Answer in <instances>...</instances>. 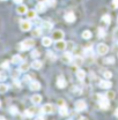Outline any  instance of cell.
Returning a JSON list of instances; mask_svg holds the SVG:
<instances>
[{
  "label": "cell",
  "mask_w": 118,
  "mask_h": 120,
  "mask_svg": "<svg viewBox=\"0 0 118 120\" xmlns=\"http://www.w3.org/2000/svg\"><path fill=\"white\" fill-rule=\"evenodd\" d=\"M32 46H35V41L31 39V38H28L26 41H23L22 43L19 44V50L20 51H27V50H30Z\"/></svg>",
  "instance_id": "obj_1"
},
{
  "label": "cell",
  "mask_w": 118,
  "mask_h": 120,
  "mask_svg": "<svg viewBox=\"0 0 118 120\" xmlns=\"http://www.w3.org/2000/svg\"><path fill=\"white\" fill-rule=\"evenodd\" d=\"M20 28L22 31H29L31 29V22L28 20H23L20 22Z\"/></svg>",
  "instance_id": "obj_2"
},
{
  "label": "cell",
  "mask_w": 118,
  "mask_h": 120,
  "mask_svg": "<svg viewBox=\"0 0 118 120\" xmlns=\"http://www.w3.org/2000/svg\"><path fill=\"white\" fill-rule=\"evenodd\" d=\"M61 61L65 62V64H72L73 61V57L70 52H65L63 56H61Z\"/></svg>",
  "instance_id": "obj_3"
},
{
  "label": "cell",
  "mask_w": 118,
  "mask_h": 120,
  "mask_svg": "<svg viewBox=\"0 0 118 120\" xmlns=\"http://www.w3.org/2000/svg\"><path fill=\"white\" fill-rule=\"evenodd\" d=\"M87 109V104L85 101H76L75 102V110L76 111H85Z\"/></svg>",
  "instance_id": "obj_4"
},
{
  "label": "cell",
  "mask_w": 118,
  "mask_h": 120,
  "mask_svg": "<svg viewBox=\"0 0 118 120\" xmlns=\"http://www.w3.org/2000/svg\"><path fill=\"white\" fill-rule=\"evenodd\" d=\"M108 51H109V47L106 46L105 44H98L97 45V52L101 54V56H104V54H106L108 53Z\"/></svg>",
  "instance_id": "obj_5"
},
{
  "label": "cell",
  "mask_w": 118,
  "mask_h": 120,
  "mask_svg": "<svg viewBox=\"0 0 118 120\" xmlns=\"http://www.w3.org/2000/svg\"><path fill=\"white\" fill-rule=\"evenodd\" d=\"M27 12H28V8H27V6L23 5V4H20V5L17 6V8H16V13L20 15L27 14Z\"/></svg>",
  "instance_id": "obj_6"
},
{
  "label": "cell",
  "mask_w": 118,
  "mask_h": 120,
  "mask_svg": "<svg viewBox=\"0 0 118 120\" xmlns=\"http://www.w3.org/2000/svg\"><path fill=\"white\" fill-rule=\"evenodd\" d=\"M98 104H100V107H101V109L106 110V109L110 106V102H109V99H108L106 97H104L101 101H98Z\"/></svg>",
  "instance_id": "obj_7"
},
{
  "label": "cell",
  "mask_w": 118,
  "mask_h": 120,
  "mask_svg": "<svg viewBox=\"0 0 118 120\" xmlns=\"http://www.w3.org/2000/svg\"><path fill=\"white\" fill-rule=\"evenodd\" d=\"M42 111H43L44 113L50 114V113H52V112L55 111V107H53V105H51V104H44L42 106Z\"/></svg>",
  "instance_id": "obj_8"
},
{
  "label": "cell",
  "mask_w": 118,
  "mask_h": 120,
  "mask_svg": "<svg viewBox=\"0 0 118 120\" xmlns=\"http://www.w3.org/2000/svg\"><path fill=\"white\" fill-rule=\"evenodd\" d=\"M29 88L32 91H37V90L41 89V83L38 81H31L29 83Z\"/></svg>",
  "instance_id": "obj_9"
},
{
  "label": "cell",
  "mask_w": 118,
  "mask_h": 120,
  "mask_svg": "<svg viewBox=\"0 0 118 120\" xmlns=\"http://www.w3.org/2000/svg\"><path fill=\"white\" fill-rule=\"evenodd\" d=\"M98 86H100V88H102V89H110L111 86H112V83H111L109 80H103V81H101V82L98 83Z\"/></svg>",
  "instance_id": "obj_10"
},
{
  "label": "cell",
  "mask_w": 118,
  "mask_h": 120,
  "mask_svg": "<svg viewBox=\"0 0 118 120\" xmlns=\"http://www.w3.org/2000/svg\"><path fill=\"white\" fill-rule=\"evenodd\" d=\"M52 37H53V39H56V41H60V39H63V37H64V32H63L61 30H55L53 34H52Z\"/></svg>",
  "instance_id": "obj_11"
},
{
  "label": "cell",
  "mask_w": 118,
  "mask_h": 120,
  "mask_svg": "<svg viewBox=\"0 0 118 120\" xmlns=\"http://www.w3.org/2000/svg\"><path fill=\"white\" fill-rule=\"evenodd\" d=\"M64 19H65L66 22H70V23H71V22H74V21H75V15H74V13H72V12H68V13L65 14Z\"/></svg>",
  "instance_id": "obj_12"
},
{
  "label": "cell",
  "mask_w": 118,
  "mask_h": 120,
  "mask_svg": "<svg viewBox=\"0 0 118 120\" xmlns=\"http://www.w3.org/2000/svg\"><path fill=\"white\" fill-rule=\"evenodd\" d=\"M45 11H46V5H45L44 2H38V4L36 5V12H38V13H44Z\"/></svg>",
  "instance_id": "obj_13"
},
{
  "label": "cell",
  "mask_w": 118,
  "mask_h": 120,
  "mask_svg": "<svg viewBox=\"0 0 118 120\" xmlns=\"http://www.w3.org/2000/svg\"><path fill=\"white\" fill-rule=\"evenodd\" d=\"M56 49H57L58 51H63V50H65V49H66V42H64L63 39L57 41V43H56Z\"/></svg>",
  "instance_id": "obj_14"
},
{
  "label": "cell",
  "mask_w": 118,
  "mask_h": 120,
  "mask_svg": "<svg viewBox=\"0 0 118 120\" xmlns=\"http://www.w3.org/2000/svg\"><path fill=\"white\" fill-rule=\"evenodd\" d=\"M31 102H32L34 104H39V103L42 102V96L38 95V94L32 95V96H31Z\"/></svg>",
  "instance_id": "obj_15"
},
{
  "label": "cell",
  "mask_w": 118,
  "mask_h": 120,
  "mask_svg": "<svg viewBox=\"0 0 118 120\" xmlns=\"http://www.w3.org/2000/svg\"><path fill=\"white\" fill-rule=\"evenodd\" d=\"M57 87L60 88V89L66 87V81H65V79L63 76H59L58 77V80H57Z\"/></svg>",
  "instance_id": "obj_16"
},
{
  "label": "cell",
  "mask_w": 118,
  "mask_h": 120,
  "mask_svg": "<svg viewBox=\"0 0 118 120\" xmlns=\"http://www.w3.org/2000/svg\"><path fill=\"white\" fill-rule=\"evenodd\" d=\"M37 112V110L35 109V107H30V109H28L26 112H24V116L26 117H29V118H31V117H34V114Z\"/></svg>",
  "instance_id": "obj_17"
},
{
  "label": "cell",
  "mask_w": 118,
  "mask_h": 120,
  "mask_svg": "<svg viewBox=\"0 0 118 120\" xmlns=\"http://www.w3.org/2000/svg\"><path fill=\"white\" fill-rule=\"evenodd\" d=\"M42 66H43V62H42L41 60H35V61L31 64V67H32L34 69H41Z\"/></svg>",
  "instance_id": "obj_18"
},
{
  "label": "cell",
  "mask_w": 118,
  "mask_h": 120,
  "mask_svg": "<svg viewBox=\"0 0 118 120\" xmlns=\"http://www.w3.org/2000/svg\"><path fill=\"white\" fill-rule=\"evenodd\" d=\"M30 68V65L28 62H22L20 65V72H28Z\"/></svg>",
  "instance_id": "obj_19"
},
{
  "label": "cell",
  "mask_w": 118,
  "mask_h": 120,
  "mask_svg": "<svg viewBox=\"0 0 118 120\" xmlns=\"http://www.w3.org/2000/svg\"><path fill=\"white\" fill-rule=\"evenodd\" d=\"M76 77H78L80 81H83V80H85V77H86V73H85V71L79 69V71L76 72Z\"/></svg>",
  "instance_id": "obj_20"
},
{
  "label": "cell",
  "mask_w": 118,
  "mask_h": 120,
  "mask_svg": "<svg viewBox=\"0 0 118 120\" xmlns=\"http://www.w3.org/2000/svg\"><path fill=\"white\" fill-rule=\"evenodd\" d=\"M42 44L44 45V46H51V44H52V39L50 38V37H44L43 39H42Z\"/></svg>",
  "instance_id": "obj_21"
},
{
  "label": "cell",
  "mask_w": 118,
  "mask_h": 120,
  "mask_svg": "<svg viewBox=\"0 0 118 120\" xmlns=\"http://www.w3.org/2000/svg\"><path fill=\"white\" fill-rule=\"evenodd\" d=\"M59 113H60V116H63V117H66V116L68 114V111H67L66 106H61V107L59 109Z\"/></svg>",
  "instance_id": "obj_22"
},
{
  "label": "cell",
  "mask_w": 118,
  "mask_h": 120,
  "mask_svg": "<svg viewBox=\"0 0 118 120\" xmlns=\"http://www.w3.org/2000/svg\"><path fill=\"white\" fill-rule=\"evenodd\" d=\"M74 64V66H80L82 62H83V59L81 58V57H76L75 59H73V61H72Z\"/></svg>",
  "instance_id": "obj_23"
},
{
  "label": "cell",
  "mask_w": 118,
  "mask_h": 120,
  "mask_svg": "<svg viewBox=\"0 0 118 120\" xmlns=\"http://www.w3.org/2000/svg\"><path fill=\"white\" fill-rule=\"evenodd\" d=\"M102 21H103L104 23H106V24H110V22H111V17H110V15L105 14L102 16Z\"/></svg>",
  "instance_id": "obj_24"
},
{
  "label": "cell",
  "mask_w": 118,
  "mask_h": 120,
  "mask_svg": "<svg viewBox=\"0 0 118 120\" xmlns=\"http://www.w3.org/2000/svg\"><path fill=\"white\" fill-rule=\"evenodd\" d=\"M21 61H22L21 56H14V57L12 58V62H13V64H21Z\"/></svg>",
  "instance_id": "obj_25"
},
{
  "label": "cell",
  "mask_w": 118,
  "mask_h": 120,
  "mask_svg": "<svg viewBox=\"0 0 118 120\" xmlns=\"http://www.w3.org/2000/svg\"><path fill=\"white\" fill-rule=\"evenodd\" d=\"M7 90H8V86L7 84H5V83L0 84V94H5V92H7Z\"/></svg>",
  "instance_id": "obj_26"
},
{
  "label": "cell",
  "mask_w": 118,
  "mask_h": 120,
  "mask_svg": "<svg viewBox=\"0 0 118 120\" xmlns=\"http://www.w3.org/2000/svg\"><path fill=\"white\" fill-rule=\"evenodd\" d=\"M41 34H42L41 28H35V30L32 31V36H34V37H39V36H41Z\"/></svg>",
  "instance_id": "obj_27"
},
{
  "label": "cell",
  "mask_w": 118,
  "mask_h": 120,
  "mask_svg": "<svg viewBox=\"0 0 118 120\" xmlns=\"http://www.w3.org/2000/svg\"><path fill=\"white\" fill-rule=\"evenodd\" d=\"M82 37H83L85 39H89V38L91 37V32H90L89 30H85V31L82 32Z\"/></svg>",
  "instance_id": "obj_28"
},
{
  "label": "cell",
  "mask_w": 118,
  "mask_h": 120,
  "mask_svg": "<svg viewBox=\"0 0 118 120\" xmlns=\"http://www.w3.org/2000/svg\"><path fill=\"white\" fill-rule=\"evenodd\" d=\"M17 112H19V110H17L16 106H11V107H9V113H11V114L15 116V114H17Z\"/></svg>",
  "instance_id": "obj_29"
},
{
  "label": "cell",
  "mask_w": 118,
  "mask_h": 120,
  "mask_svg": "<svg viewBox=\"0 0 118 120\" xmlns=\"http://www.w3.org/2000/svg\"><path fill=\"white\" fill-rule=\"evenodd\" d=\"M27 15H28V19H36V12L35 11H30V12H27Z\"/></svg>",
  "instance_id": "obj_30"
},
{
  "label": "cell",
  "mask_w": 118,
  "mask_h": 120,
  "mask_svg": "<svg viewBox=\"0 0 118 120\" xmlns=\"http://www.w3.org/2000/svg\"><path fill=\"white\" fill-rule=\"evenodd\" d=\"M31 57L35 59V58H38L39 57V51L38 50H32L31 51Z\"/></svg>",
  "instance_id": "obj_31"
},
{
  "label": "cell",
  "mask_w": 118,
  "mask_h": 120,
  "mask_svg": "<svg viewBox=\"0 0 118 120\" xmlns=\"http://www.w3.org/2000/svg\"><path fill=\"white\" fill-rule=\"evenodd\" d=\"M46 54H47V57L50 58V60H53V61H55V60L57 59V57L55 56V53H53V52H51V51H47V53H46Z\"/></svg>",
  "instance_id": "obj_32"
},
{
  "label": "cell",
  "mask_w": 118,
  "mask_h": 120,
  "mask_svg": "<svg viewBox=\"0 0 118 120\" xmlns=\"http://www.w3.org/2000/svg\"><path fill=\"white\" fill-rule=\"evenodd\" d=\"M97 34H98V37L103 38L104 36H105V30H104L103 28H100V29L97 30Z\"/></svg>",
  "instance_id": "obj_33"
},
{
  "label": "cell",
  "mask_w": 118,
  "mask_h": 120,
  "mask_svg": "<svg viewBox=\"0 0 118 120\" xmlns=\"http://www.w3.org/2000/svg\"><path fill=\"white\" fill-rule=\"evenodd\" d=\"M45 4L50 7H53V6H56V0H45Z\"/></svg>",
  "instance_id": "obj_34"
},
{
  "label": "cell",
  "mask_w": 118,
  "mask_h": 120,
  "mask_svg": "<svg viewBox=\"0 0 118 120\" xmlns=\"http://www.w3.org/2000/svg\"><path fill=\"white\" fill-rule=\"evenodd\" d=\"M104 61H105V64H110V65H112V64L115 62V58H114V57H109V58H106Z\"/></svg>",
  "instance_id": "obj_35"
},
{
  "label": "cell",
  "mask_w": 118,
  "mask_h": 120,
  "mask_svg": "<svg viewBox=\"0 0 118 120\" xmlns=\"http://www.w3.org/2000/svg\"><path fill=\"white\" fill-rule=\"evenodd\" d=\"M43 27L44 28H46V29H50V28H52V23L51 22H43Z\"/></svg>",
  "instance_id": "obj_36"
},
{
  "label": "cell",
  "mask_w": 118,
  "mask_h": 120,
  "mask_svg": "<svg viewBox=\"0 0 118 120\" xmlns=\"http://www.w3.org/2000/svg\"><path fill=\"white\" fill-rule=\"evenodd\" d=\"M105 97H106L108 99H112V98L115 97V94H114L112 91H110V92H108V94L105 95Z\"/></svg>",
  "instance_id": "obj_37"
},
{
  "label": "cell",
  "mask_w": 118,
  "mask_h": 120,
  "mask_svg": "<svg viewBox=\"0 0 118 120\" xmlns=\"http://www.w3.org/2000/svg\"><path fill=\"white\" fill-rule=\"evenodd\" d=\"M111 76H112V73H111V72H104V77H105L106 80L111 79Z\"/></svg>",
  "instance_id": "obj_38"
},
{
  "label": "cell",
  "mask_w": 118,
  "mask_h": 120,
  "mask_svg": "<svg viewBox=\"0 0 118 120\" xmlns=\"http://www.w3.org/2000/svg\"><path fill=\"white\" fill-rule=\"evenodd\" d=\"M6 77H7V75L5 74V73H2V72H0V82L5 81V80H6Z\"/></svg>",
  "instance_id": "obj_39"
},
{
  "label": "cell",
  "mask_w": 118,
  "mask_h": 120,
  "mask_svg": "<svg viewBox=\"0 0 118 120\" xmlns=\"http://www.w3.org/2000/svg\"><path fill=\"white\" fill-rule=\"evenodd\" d=\"M8 67H9V62L8 61H4L1 64V68H8Z\"/></svg>",
  "instance_id": "obj_40"
},
{
  "label": "cell",
  "mask_w": 118,
  "mask_h": 120,
  "mask_svg": "<svg viewBox=\"0 0 118 120\" xmlns=\"http://www.w3.org/2000/svg\"><path fill=\"white\" fill-rule=\"evenodd\" d=\"M58 105L60 106V107H61V106H66V105H65V101H64V99H59V101H58Z\"/></svg>",
  "instance_id": "obj_41"
},
{
  "label": "cell",
  "mask_w": 118,
  "mask_h": 120,
  "mask_svg": "<svg viewBox=\"0 0 118 120\" xmlns=\"http://www.w3.org/2000/svg\"><path fill=\"white\" fill-rule=\"evenodd\" d=\"M114 37L116 39H118V28H116V29L114 30Z\"/></svg>",
  "instance_id": "obj_42"
},
{
  "label": "cell",
  "mask_w": 118,
  "mask_h": 120,
  "mask_svg": "<svg viewBox=\"0 0 118 120\" xmlns=\"http://www.w3.org/2000/svg\"><path fill=\"white\" fill-rule=\"evenodd\" d=\"M23 81H24V82H31V81H30V76H24V77H23Z\"/></svg>",
  "instance_id": "obj_43"
},
{
  "label": "cell",
  "mask_w": 118,
  "mask_h": 120,
  "mask_svg": "<svg viewBox=\"0 0 118 120\" xmlns=\"http://www.w3.org/2000/svg\"><path fill=\"white\" fill-rule=\"evenodd\" d=\"M12 76H13L14 79H17V77H19V72L14 71V72H13V75H12Z\"/></svg>",
  "instance_id": "obj_44"
},
{
  "label": "cell",
  "mask_w": 118,
  "mask_h": 120,
  "mask_svg": "<svg viewBox=\"0 0 118 120\" xmlns=\"http://www.w3.org/2000/svg\"><path fill=\"white\" fill-rule=\"evenodd\" d=\"M112 2H114V6H115L116 8H118V0H114Z\"/></svg>",
  "instance_id": "obj_45"
},
{
  "label": "cell",
  "mask_w": 118,
  "mask_h": 120,
  "mask_svg": "<svg viewBox=\"0 0 118 120\" xmlns=\"http://www.w3.org/2000/svg\"><path fill=\"white\" fill-rule=\"evenodd\" d=\"M15 4H17V5H20V4H22V0H13Z\"/></svg>",
  "instance_id": "obj_46"
},
{
  "label": "cell",
  "mask_w": 118,
  "mask_h": 120,
  "mask_svg": "<svg viewBox=\"0 0 118 120\" xmlns=\"http://www.w3.org/2000/svg\"><path fill=\"white\" fill-rule=\"evenodd\" d=\"M14 86H15V87H20V82H19V81H15Z\"/></svg>",
  "instance_id": "obj_47"
},
{
  "label": "cell",
  "mask_w": 118,
  "mask_h": 120,
  "mask_svg": "<svg viewBox=\"0 0 118 120\" xmlns=\"http://www.w3.org/2000/svg\"><path fill=\"white\" fill-rule=\"evenodd\" d=\"M115 116H116V117H118V109L116 110V112H115Z\"/></svg>",
  "instance_id": "obj_48"
},
{
  "label": "cell",
  "mask_w": 118,
  "mask_h": 120,
  "mask_svg": "<svg viewBox=\"0 0 118 120\" xmlns=\"http://www.w3.org/2000/svg\"><path fill=\"white\" fill-rule=\"evenodd\" d=\"M0 120H6V119H5V118H4L2 116H0Z\"/></svg>",
  "instance_id": "obj_49"
},
{
  "label": "cell",
  "mask_w": 118,
  "mask_h": 120,
  "mask_svg": "<svg viewBox=\"0 0 118 120\" xmlns=\"http://www.w3.org/2000/svg\"><path fill=\"white\" fill-rule=\"evenodd\" d=\"M35 120H44V119H43V118H41V117H39V118H37V119H35Z\"/></svg>",
  "instance_id": "obj_50"
},
{
  "label": "cell",
  "mask_w": 118,
  "mask_h": 120,
  "mask_svg": "<svg viewBox=\"0 0 118 120\" xmlns=\"http://www.w3.org/2000/svg\"><path fill=\"white\" fill-rule=\"evenodd\" d=\"M38 2H45V0H38Z\"/></svg>",
  "instance_id": "obj_51"
},
{
  "label": "cell",
  "mask_w": 118,
  "mask_h": 120,
  "mask_svg": "<svg viewBox=\"0 0 118 120\" xmlns=\"http://www.w3.org/2000/svg\"><path fill=\"white\" fill-rule=\"evenodd\" d=\"M80 120H87V119H86V118H81Z\"/></svg>",
  "instance_id": "obj_52"
},
{
  "label": "cell",
  "mask_w": 118,
  "mask_h": 120,
  "mask_svg": "<svg viewBox=\"0 0 118 120\" xmlns=\"http://www.w3.org/2000/svg\"><path fill=\"white\" fill-rule=\"evenodd\" d=\"M1 1H6V0H1Z\"/></svg>",
  "instance_id": "obj_53"
},
{
  "label": "cell",
  "mask_w": 118,
  "mask_h": 120,
  "mask_svg": "<svg viewBox=\"0 0 118 120\" xmlns=\"http://www.w3.org/2000/svg\"><path fill=\"white\" fill-rule=\"evenodd\" d=\"M0 106H1V103H0Z\"/></svg>",
  "instance_id": "obj_54"
}]
</instances>
